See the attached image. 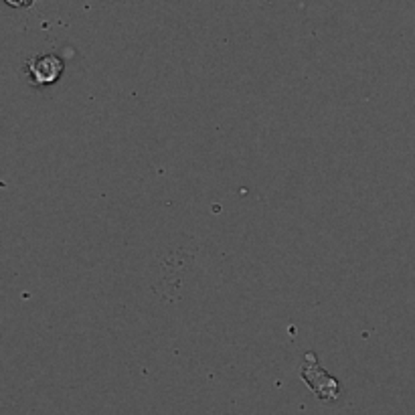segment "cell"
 <instances>
[{"instance_id":"obj_3","label":"cell","mask_w":415,"mask_h":415,"mask_svg":"<svg viewBox=\"0 0 415 415\" xmlns=\"http://www.w3.org/2000/svg\"><path fill=\"white\" fill-rule=\"evenodd\" d=\"M6 2H8L10 6H29L33 0H6Z\"/></svg>"},{"instance_id":"obj_2","label":"cell","mask_w":415,"mask_h":415,"mask_svg":"<svg viewBox=\"0 0 415 415\" xmlns=\"http://www.w3.org/2000/svg\"><path fill=\"white\" fill-rule=\"evenodd\" d=\"M302 377H304V381L316 391V395L324 399V401H336L339 397H341V387H339V383L328 375V373H324L320 367H318V363H316V357L312 355V352H308L306 355V365H304V369H302Z\"/></svg>"},{"instance_id":"obj_1","label":"cell","mask_w":415,"mask_h":415,"mask_svg":"<svg viewBox=\"0 0 415 415\" xmlns=\"http://www.w3.org/2000/svg\"><path fill=\"white\" fill-rule=\"evenodd\" d=\"M65 70L63 61L57 55H37L33 59L26 61L24 71L29 75V81L37 88H45V86H53L59 81L61 73Z\"/></svg>"}]
</instances>
